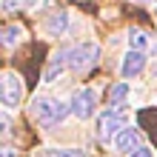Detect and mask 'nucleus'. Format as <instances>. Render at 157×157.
I'll return each mask as SVG.
<instances>
[{
  "mask_svg": "<svg viewBox=\"0 0 157 157\" xmlns=\"http://www.w3.org/2000/svg\"><path fill=\"white\" fill-rule=\"evenodd\" d=\"M143 69H146V54H143V52L128 49V52H126V57H123V63H120V75L128 80V77H137Z\"/></svg>",
  "mask_w": 157,
  "mask_h": 157,
  "instance_id": "nucleus-6",
  "label": "nucleus"
},
{
  "mask_svg": "<svg viewBox=\"0 0 157 157\" xmlns=\"http://www.w3.org/2000/svg\"><path fill=\"white\" fill-rule=\"evenodd\" d=\"M0 157H17V149H12V146H0Z\"/></svg>",
  "mask_w": 157,
  "mask_h": 157,
  "instance_id": "nucleus-17",
  "label": "nucleus"
},
{
  "mask_svg": "<svg viewBox=\"0 0 157 157\" xmlns=\"http://www.w3.org/2000/svg\"><path fill=\"white\" fill-rule=\"evenodd\" d=\"M69 114H71V106L63 103V100H57V97H52V94H40V97L32 100V117L37 120L43 128L60 126Z\"/></svg>",
  "mask_w": 157,
  "mask_h": 157,
  "instance_id": "nucleus-1",
  "label": "nucleus"
},
{
  "mask_svg": "<svg viewBox=\"0 0 157 157\" xmlns=\"http://www.w3.org/2000/svg\"><path fill=\"white\" fill-rule=\"evenodd\" d=\"M126 97H128V83H117V86L112 89V94H109L114 112H120V109H123V100H126Z\"/></svg>",
  "mask_w": 157,
  "mask_h": 157,
  "instance_id": "nucleus-12",
  "label": "nucleus"
},
{
  "mask_svg": "<svg viewBox=\"0 0 157 157\" xmlns=\"http://www.w3.org/2000/svg\"><path fill=\"white\" fill-rule=\"evenodd\" d=\"M114 149L117 151H137V149H140V134H137V128L126 126L123 132L114 137Z\"/></svg>",
  "mask_w": 157,
  "mask_h": 157,
  "instance_id": "nucleus-7",
  "label": "nucleus"
},
{
  "mask_svg": "<svg viewBox=\"0 0 157 157\" xmlns=\"http://www.w3.org/2000/svg\"><path fill=\"white\" fill-rule=\"evenodd\" d=\"M0 3H3L6 12H14V9H20V6H23V0H0Z\"/></svg>",
  "mask_w": 157,
  "mask_h": 157,
  "instance_id": "nucleus-15",
  "label": "nucleus"
},
{
  "mask_svg": "<svg viewBox=\"0 0 157 157\" xmlns=\"http://www.w3.org/2000/svg\"><path fill=\"white\" fill-rule=\"evenodd\" d=\"M20 100H23V80H20V75H14V71L0 75V103L14 109V106H20Z\"/></svg>",
  "mask_w": 157,
  "mask_h": 157,
  "instance_id": "nucleus-4",
  "label": "nucleus"
},
{
  "mask_svg": "<svg viewBox=\"0 0 157 157\" xmlns=\"http://www.w3.org/2000/svg\"><path fill=\"white\" fill-rule=\"evenodd\" d=\"M132 157H154V151H151V149H146V146H140L137 151H132Z\"/></svg>",
  "mask_w": 157,
  "mask_h": 157,
  "instance_id": "nucleus-16",
  "label": "nucleus"
},
{
  "mask_svg": "<svg viewBox=\"0 0 157 157\" xmlns=\"http://www.w3.org/2000/svg\"><path fill=\"white\" fill-rule=\"evenodd\" d=\"M66 66H69V63H66V52L54 54V57H52V63H49V69L43 71V80H46V83H52L57 75H63V69H66Z\"/></svg>",
  "mask_w": 157,
  "mask_h": 157,
  "instance_id": "nucleus-10",
  "label": "nucleus"
},
{
  "mask_svg": "<svg viewBox=\"0 0 157 157\" xmlns=\"http://www.w3.org/2000/svg\"><path fill=\"white\" fill-rule=\"evenodd\" d=\"M66 29H69V14H66V12H54L49 20H46V32L54 34V37H57V34H63Z\"/></svg>",
  "mask_w": 157,
  "mask_h": 157,
  "instance_id": "nucleus-9",
  "label": "nucleus"
},
{
  "mask_svg": "<svg viewBox=\"0 0 157 157\" xmlns=\"http://www.w3.org/2000/svg\"><path fill=\"white\" fill-rule=\"evenodd\" d=\"M40 157H86L83 149H43Z\"/></svg>",
  "mask_w": 157,
  "mask_h": 157,
  "instance_id": "nucleus-13",
  "label": "nucleus"
},
{
  "mask_svg": "<svg viewBox=\"0 0 157 157\" xmlns=\"http://www.w3.org/2000/svg\"><path fill=\"white\" fill-rule=\"evenodd\" d=\"M9 132H12V117L0 112V137H3V134H9Z\"/></svg>",
  "mask_w": 157,
  "mask_h": 157,
  "instance_id": "nucleus-14",
  "label": "nucleus"
},
{
  "mask_svg": "<svg viewBox=\"0 0 157 157\" xmlns=\"http://www.w3.org/2000/svg\"><path fill=\"white\" fill-rule=\"evenodd\" d=\"M69 106H71V114H75L77 120L94 117V112H97V91L89 89V86H86V89H77L75 94H71Z\"/></svg>",
  "mask_w": 157,
  "mask_h": 157,
  "instance_id": "nucleus-3",
  "label": "nucleus"
},
{
  "mask_svg": "<svg viewBox=\"0 0 157 157\" xmlns=\"http://www.w3.org/2000/svg\"><path fill=\"white\" fill-rule=\"evenodd\" d=\"M97 60H100V46L91 43V40L77 43V46H71V49H66V63H69L71 71H77V75L89 71Z\"/></svg>",
  "mask_w": 157,
  "mask_h": 157,
  "instance_id": "nucleus-2",
  "label": "nucleus"
},
{
  "mask_svg": "<svg viewBox=\"0 0 157 157\" xmlns=\"http://www.w3.org/2000/svg\"><path fill=\"white\" fill-rule=\"evenodd\" d=\"M23 40V29L20 26H3L0 29V46H6V49H12Z\"/></svg>",
  "mask_w": 157,
  "mask_h": 157,
  "instance_id": "nucleus-11",
  "label": "nucleus"
},
{
  "mask_svg": "<svg viewBox=\"0 0 157 157\" xmlns=\"http://www.w3.org/2000/svg\"><path fill=\"white\" fill-rule=\"evenodd\" d=\"M126 128V123H123V117H120V112H106V114H100V120H97V137L103 143H114V137L120 134Z\"/></svg>",
  "mask_w": 157,
  "mask_h": 157,
  "instance_id": "nucleus-5",
  "label": "nucleus"
},
{
  "mask_svg": "<svg viewBox=\"0 0 157 157\" xmlns=\"http://www.w3.org/2000/svg\"><path fill=\"white\" fill-rule=\"evenodd\" d=\"M128 46H132L134 52H146V49L157 52V40L151 37L149 32H140V29H132V32H128Z\"/></svg>",
  "mask_w": 157,
  "mask_h": 157,
  "instance_id": "nucleus-8",
  "label": "nucleus"
}]
</instances>
